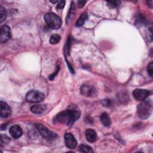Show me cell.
<instances>
[{"mask_svg": "<svg viewBox=\"0 0 153 153\" xmlns=\"http://www.w3.org/2000/svg\"><path fill=\"white\" fill-rule=\"evenodd\" d=\"M87 19V15L86 13H83L82 14L80 17H79V19H78L77 22H76L75 26L77 27H80L81 26L83 25V24L84 23V22H85V20Z\"/></svg>", "mask_w": 153, "mask_h": 153, "instance_id": "15", "label": "cell"}, {"mask_svg": "<svg viewBox=\"0 0 153 153\" xmlns=\"http://www.w3.org/2000/svg\"><path fill=\"white\" fill-rule=\"evenodd\" d=\"M46 109V106L41 105H35L30 108V111L32 113L39 114L42 113Z\"/></svg>", "mask_w": 153, "mask_h": 153, "instance_id": "14", "label": "cell"}, {"mask_svg": "<svg viewBox=\"0 0 153 153\" xmlns=\"http://www.w3.org/2000/svg\"><path fill=\"white\" fill-rule=\"evenodd\" d=\"M11 37V30L9 26L3 25L0 29V42H5Z\"/></svg>", "mask_w": 153, "mask_h": 153, "instance_id": "7", "label": "cell"}, {"mask_svg": "<svg viewBox=\"0 0 153 153\" xmlns=\"http://www.w3.org/2000/svg\"><path fill=\"white\" fill-rule=\"evenodd\" d=\"M0 140H1V146H3L5 144H7L10 142V138L7 136L2 134H1V139H0Z\"/></svg>", "mask_w": 153, "mask_h": 153, "instance_id": "19", "label": "cell"}, {"mask_svg": "<svg viewBox=\"0 0 153 153\" xmlns=\"http://www.w3.org/2000/svg\"><path fill=\"white\" fill-rule=\"evenodd\" d=\"M7 10L5 8H4L2 7H0V20H1V23H2L4 20H5L6 17H7Z\"/></svg>", "mask_w": 153, "mask_h": 153, "instance_id": "17", "label": "cell"}, {"mask_svg": "<svg viewBox=\"0 0 153 153\" xmlns=\"http://www.w3.org/2000/svg\"><path fill=\"white\" fill-rule=\"evenodd\" d=\"M79 151L82 152H88V153H91L93 152V149H91V147L87 146V145H81L79 146Z\"/></svg>", "mask_w": 153, "mask_h": 153, "instance_id": "16", "label": "cell"}, {"mask_svg": "<svg viewBox=\"0 0 153 153\" xmlns=\"http://www.w3.org/2000/svg\"><path fill=\"white\" fill-rule=\"evenodd\" d=\"M37 127L41 135L46 140H52L57 136L56 133L49 130L45 126H43L41 124H39Z\"/></svg>", "mask_w": 153, "mask_h": 153, "instance_id": "5", "label": "cell"}, {"mask_svg": "<svg viewBox=\"0 0 153 153\" xmlns=\"http://www.w3.org/2000/svg\"><path fill=\"white\" fill-rule=\"evenodd\" d=\"M60 40V36L59 35H53L50 39V42L52 44H56L58 43Z\"/></svg>", "mask_w": 153, "mask_h": 153, "instance_id": "18", "label": "cell"}, {"mask_svg": "<svg viewBox=\"0 0 153 153\" xmlns=\"http://www.w3.org/2000/svg\"><path fill=\"white\" fill-rule=\"evenodd\" d=\"M147 71L149 74V75L151 77H152V74H153V63L151 62L147 66Z\"/></svg>", "mask_w": 153, "mask_h": 153, "instance_id": "21", "label": "cell"}, {"mask_svg": "<svg viewBox=\"0 0 153 153\" xmlns=\"http://www.w3.org/2000/svg\"><path fill=\"white\" fill-rule=\"evenodd\" d=\"M100 121L103 124V126L106 127H109L111 124V118L109 116V115L106 112H103L100 115Z\"/></svg>", "mask_w": 153, "mask_h": 153, "instance_id": "13", "label": "cell"}, {"mask_svg": "<svg viewBox=\"0 0 153 153\" xmlns=\"http://www.w3.org/2000/svg\"><path fill=\"white\" fill-rule=\"evenodd\" d=\"M80 90H81V93L82 95L87 97H93L96 96L97 94V90L96 89V88L94 86L88 84H83L81 87Z\"/></svg>", "mask_w": 153, "mask_h": 153, "instance_id": "6", "label": "cell"}, {"mask_svg": "<svg viewBox=\"0 0 153 153\" xmlns=\"http://www.w3.org/2000/svg\"><path fill=\"white\" fill-rule=\"evenodd\" d=\"M50 2H51V3L54 4V3H56V2H58V1H57V0H56V1H50Z\"/></svg>", "mask_w": 153, "mask_h": 153, "instance_id": "26", "label": "cell"}, {"mask_svg": "<svg viewBox=\"0 0 153 153\" xmlns=\"http://www.w3.org/2000/svg\"><path fill=\"white\" fill-rule=\"evenodd\" d=\"M107 4H108V5L111 8H116L120 5V1H108V2H107Z\"/></svg>", "mask_w": 153, "mask_h": 153, "instance_id": "20", "label": "cell"}, {"mask_svg": "<svg viewBox=\"0 0 153 153\" xmlns=\"http://www.w3.org/2000/svg\"><path fill=\"white\" fill-rule=\"evenodd\" d=\"M146 3L148 4L149 6H150V7H152V1H146Z\"/></svg>", "mask_w": 153, "mask_h": 153, "instance_id": "25", "label": "cell"}, {"mask_svg": "<svg viewBox=\"0 0 153 153\" xmlns=\"http://www.w3.org/2000/svg\"><path fill=\"white\" fill-rule=\"evenodd\" d=\"M152 112V102L150 100H143L137 106L138 116L142 120L148 118Z\"/></svg>", "mask_w": 153, "mask_h": 153, "instance_id": "2", "label": "cell"}, {"mask_svg": "<svg viewBox=\"0 0 153 153\" xmlns=\"http://www.w3.org/2000/svg\"><path fill=\"white\" fill-rule=\"evenodd\" d=\"M71 38H68V39L66 42V47H65V50H66V53H69L70 52V48H71Z\"/></svg>", "mask_w": 153, "mask_h": 153, "instance_id": "22", "label": "cell"}, {"mask_svg": "<svg viewBox=\"0 0 153 153\" xmlns=\"http://www.w3.org/2000/svg\"><path fill=\"white\" fill-rule=\"evenodd\" d=\"M65 5V1H60L58 2L57 5L56 6L57 9H62Z\"/></svg>", "mask_w": 153, "mask_h": 153, "instance_id": "23", "label": "cell"}, {"mask_svg": "<svg viewBox=\"0 0 153 153\" xmlns=\"http://www.w3.org/2000/svg\"><path fill=\"white\" fill-rule=\"evenodd\" d=\"M86 3V1H82V0H79L77 2V6L78 8H82L84 6L85 4Z\"/></svg>", "mask_w": 153, "mask_h": 153, "instance_id": "24", "label": "cell"}, {"mask_svg": "<svg viewBox=\"0 0 153 153\" xmlns=\"http://www.w3.org/2000/svg\"><path fill=\"white\" fill-rule=\"evenodd\" d=\"M11 110L7 103L3 101L0 102V115L2 118H7L11 115Z\"/></svg>", "mask_w": 153, "mask_h": 153, "instance_id": "10", "label": "cell"}, {"mask_svg": "<svg viewBox=\"0 0 153 153\" xmlns=\"http://www.w3.org/2000/svg\"><path fill=\"white\" fill-rule=\"evenodd\" d=\"M44 98V94L37 90H31L26 95V100L30 103H37L42 101Z\"/></svg>", "mask_w": 153, "mask_h": 153, "instance_id": "4", "label": "cell"}, {"mask_svg": "<svg viewBox=\"0 0 153 153\" xmlns=\"http://www.w3.org/2000/svg\"><path fill=\"white\" fill-rule=\"evenodd\" d=\"M144 20H145V19H142V22H144ZM139 22L140 21V18H139V19L138 20V22H139Z\"/></svg>", "mask_w": 153, "mask_h": 153, "instance_id": "27", "label": "cell"}, {"mask_svg": "<svg viewBox=\"0 0 153 153\" xmlns=\"http://www.w3.org/2000/svg\"><path fill=\"white\" fill-rule=\"evenodd\" d=\"M65 142L66 146L70 149L75 148L77 145V141L75 137L69 133L65 134Z\"/></svg>", "mask_w": 153, "mask_h": 153, "instance_id": "9", "label": "cell"}, {"mask_svg": "<svg viewBox=\"0 0 153 153\" xmlns=\"http://www.w3.org/2000/svg\"><path fill=\"white\" fill-rule=\"evenodd\" d=\"M10 135L14 139L20 137L23 133L22 128L18 125H14L10 127L9 130Z\"/></svg>", "mask_w": 153, "mask_h": 153, "instance_id": "11", "label": "cell"}, {"mask_svg": "<svg viewBox=\"0 0 153 153\" xmlns=\"http://www.w3.org/2000/svg\"><path fill=\"white\" fill-rule=\"evenodd\" d=\"M149 91L145 89H135L133 91V96L137 100H143L149 95Z\"/></svg>", "mask_w": 153, "mask_h": 153, "instance_id": "8", "label": "cell"}, {"mask_svg": "<svg viewBox=\"0 0 153 153\" xmlns=\"http://www.w3.org/2000/svg\"><path fill=\"white\" fill-rule=\"evenodd\" d=\"M44 20L47 25L53 29H59L62 25L60 18L53 13H48L44 16Z\"/></svg>", "mask_w": 153, "mask_h": 153, "instance_id": "3", "label": "cell"}, {"mask_svg": "<svg viewBox=\"0 0 153 153\" xmlns=\"http://www.w3.org/2000/svg\"><path fill=\"white\" fill-rule=\"evenodd\" d=\"M80 115V112L76 106H72L69 109L63 111L55 117L54 121L57 123L72 125Z\"/></svg>", "mask_w": 153, "mask_h": 153, "instance_id": "1", "label": "cell"}, {"mask_svg": "<svg viewBox=\"0 0 153 153\" xmlns=\"http://www.w3.org/2000/svg\"><path fill=\"white\" fill-rule=\"evenodd\" d=\"M85 137L87 140L89 142H94L97 138V135L96 132L90 128L87 129L85 131Z\"/></svg>", "mask_w": 153, "mask_h": 153, "instance_id": "12", "label": "cell"}]
</instances>
